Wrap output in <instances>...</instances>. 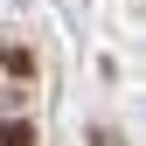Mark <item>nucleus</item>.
Returning a JSON list of instances; mask_svg holds the SVG:
<instances>
[{
    "label": "nucleus",
    "instance_id": "nucleus-1",
    "mask_svg": "<svg viewBox=\"0 0 146 146\" xmlns=\"http://www.w3.org/2000/svg\"><path fill=\"white\" fill-rule=\"evenodd\" d=\"M0 146H35V125H21V118L0 125Z\"/></svg>",
    "mask_w": 146,
    "mask_h": 146
}]
</instances>
